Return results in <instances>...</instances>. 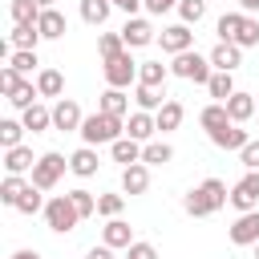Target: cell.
<instances>
[{"label":"cell","mask_w":259,"mask_h":259,"mask_svg":"<svg viewBox=\"0 0 259 259\" xmlns=\"http://www.w3.org/2000/svg\"><path fill=\"white\" fill-rule=\"evenodd\" d=\"M32 166H36V158H32L28 146H12V150L4 154V170H8V174H24V170H32Z\"/></svg>","instance_id":"18"},{"label":"cell","mask_w":259,"mask_h":259,"mask_svg":"<svg viewBox=\"0 0 259 259\" xmlns=\"http://www.w3.org/2000/svg\"><path fill=\"white\" fill-rule=\"evenodd\" d=\"M97 53L109 61V57H117V53H125V40H121V32H101V40H97Z\"/></svg>","instance_id":"37"},{"label":"cell","mask_w":259,"mask_h":259,"mask_svg":"<svg viewBox=\"0 0 259 259\" xmlns=\"http://www.w3.org/2000/svg\"><path fill=\"white\" fill-rule=\"evenodd\" d=\"M239 8H243V12L251 16V12H259V0H239Z\"/></svg>","instance_id":"51"},{"label":"cell","mask_w":259,"mask_h":259,"mask_svg":"<svg viewBox=\"0 0 259 259\" xmlns=\"http://www.w3.org/2000/svg\"><path fill=\"white\" fill-rule=\"evenodd\" d=\"M158 40H162V49H166V53H174V57H178V53H186V49H190L194 32H190L186 24H170V28H162V36H158Z\"/></svg>","instance_id":"12"},{"label":"cell","mask_w":259,"mask_h":259,"mask_svg":"<svg viewBox=\"0 0 259 259\" xmlns=\"http://www.w3.org/2000/svg\"><path fill=\"white\" fill-rule=\"evenodd\" d=\"M121 130H125V125H121V117H113V113H101V109H97V113H89V117L81 121V130H77V134L85 138V146H101V142H117V138H121Z\"/></svg>","instance_id":"2"},{"label":"cell","mask_w":259,"mask_h":259,"mask_svg":"<svg viewBox=\"0 0 259 259\" xmlns=\"http://www.w3.org/2000/svg\"><path fill=\"white\" fill-rule=\"evenodd\" d=\"M36 89H40V97H61L65 81H61V73H57V69H40V77H36Z\"/></svg>","instance_id":"29"},{"label":"cell","mask_w":259,"mask_h":259,"mask_svg":"<svg viewBox=\"0 0 259 259\" xmlns=\"http://www.w3.org/2000/svg\"><path fill=\"white\" fill-rule=\"evenodd\" d=\"M69 170H73L77 178H89V174H97V150H93V146H81V150L69 158Z\"/></svg>","instance_id":"19"},{"label":"cell","mask_w":259,"mask_h":259,"mask_svg":"<svg viewBox=\"0 0 259 259\" xmlns=\"http://www.w3.org/2000/svg\"><path fill=\"white\" fill-rule=\"evenodd\" d=\"M210 65L223 69V73H235V69L243 65V49H239L235 40H219V45L210 49Z\"/></svg>","instance_id":"9"},{"label":"cell","mask_w":259,"mask_h":259,"mask_svg":"<svg viewBox=\"0 0 259 259\" xmlns=\"http://www.w3.org/2000/svg\"><path fill=\"white\" fill-rule=\"evenodd\" d=\"M121 202H125L121 194H101V198H97V214H105V219H117V214H121Z\"/></svg>","instance_id":"44"},{"label":"cell","mask_w":259,"mask_h":259,"mask_svg":"<svg viewBox=\"0 0 259 259\" xmlns=\"http://www.w3.org/2000/svg\"><path fill=\"white\" fill-rule=\"evenodd\" d=\"M109 150H113V162H125V166L142 162V142L138 138H117V142H109Z\"/></svg>","instance_id":"17"},{"label":"cell","mask_w":259,"mask_h":259,"mask_svg":"<svg viewBox=\"0 0 259 259\" xmlns=\"http://www.w3.org/2000/svg\"><path fill=\"white\" fill-rule=\"evenodd\" d=\"M49 125H53V109H45V105H28V109H24V130L45 134Z\"/></svg>","instance_id":"24"},{"label":"cell","mask_w":259,"mask_h":259,"mask_svg":"<svg viewBox=\"0 0 259 259\" xmlns=\"http://www.w3.org/2000/svg\"><path fill=\"white\" fill-rule=\"evenodd\" d=\"M255 251H259V243H255Z\"/></svg>","instance_id":"55"},{"label":"cell","mask_w":259,"mask_h":259,"mask_svg":"<svg viewBox=\"0 0 259 259\" xmlns=\"http://www.w3.org/2000/svg\"><path fill=\"white\" fill-rule=\"evenodd\" d=\"M158 130V117H150L146 109H138L134 117H130V125H125V134L130 138H138V142H150V134Z\"/></svg>","instance_id":"21"},{"label":"cell","mask_w":259,"mask_h":259,"mask_svg":"<svg viewBox=\"0 0 259 259\" xmlns=\"http://www.w3.org/2000/svg\"><path fill=\"white\" fill-rule=\"evenodd\" d=\"M231 202V194H227V186L219 182V178H206L198 190H190L186 198H182V206H186V214H194V219H202V214H214L219 206H227Z\"/></svg>","instance_id":"1"},{"label":"cell","mask_w":259,"mask_h":259,"mask_svg":"<svg viewBox=\"0 0 259 259\" xmlns=\"http://www.w3.org/2000/svg\"><path fill=\"white\" fill-rule=\"evenodd\" d=\"M255 113H259V101H255Z\"/></svg>","instance_id":"54"},{"label":"cell","mask_w":259,"mask_h":259,"mask_svg":"<svg viewBox=\"0 0 259 259\" xmlns=\"http://www.w3.org/2000/svg\"><path fill=\"white\" fill-rule=\"evenodd\" d=\"M81 105L77 101H69V97H61L57 105H53V125L61 130V134H69V130H81Z\"/></svg>","instance_id":"10"},{"label":"cell","mask_w":259,"mask_h":259,"mask_svg":"<svg viewBox=\"0 0 259 259\" xmlns=\"http://www.w3.org/2000/svg\"><path fill=\"white\" fill-rule=\"evenodd\" d=\"M125 109H130V97L121 93V89H105L101 93V113H113V117H125Z\"/></svg>","instance_id":"23"},{"label":"cell","mask_w":259,"mask_h":259,"mask_svg":"<svg viewBox=\"0 0 259 259\" xmlns=\"http://www.w3.org/2000/svg\"><path fill=\"white\" fill-rule=\"evenodd\" d=\"M170 158H174V150H170L166 142H150V146L142 150V162H146V166H166Z\"/></svg>","instance_id":"31"},{"label":"cell","mask_w":259,"mask_h":259,"mask_svg":"<svg viewBox=\"0 0 259 259\" xmlns=\"http://www.w3.org/2000/svg\"><path fill=\"white\" fill-rule=\"evenodd\" d=\"M239 162H243L247 170H259V142H247V146L239 150Z\"/></svg>","instance_id":"45"},{"label":"cell","mask_w":259,"mask_h":259,"mask_svg":"<svg viewBox=\"0 0 259 259\" xmlns=\"http://www.w3.org/2000/svg\"><path fill=\"white\" fill-rule=\"evenodd\" d=\"M227 113H231V121H247V117H255V97L235 89V93L227 97Z\"/></svg>","instance_id":"16"},{"label":"cell","mask_w":259,"mask_h":259,"mask_svg":"<svg viewBox=\"0 0 259 259\" xmlns=\"http://www.w3.org/2000/svg\"><path fill=\"white\" fill-rule=\"evenodd\" d=\"M36 28H40V36H45V40H57V36H65V16H61L57 8H40Z\"/></svg>","instance_id":"15"},{"label":"cell","mask_w":259,"mask_h":259,"mask_svg":"<svg viewBox=\"0 0 259 259\" xmlns=\"http://www.w3.org/2000/svg\"><path fill=\"white\" fill-rule=\"evenodd\" d=\"M8 12H12L16 24H36V20H40V4H36V0H12Z\"/></svg>","instance_id":"26"},{"label":"cell","mask_w":259,"mask_h":259,"mask_svg":"<svg viewBox=\"0 0 259 259\" xmlns=\"http://www.w3.org/2000/svg\"><path fill=\"white\" fill-rule=\"evenodd\" d=\"M239 24H243V12H223V16H219V36H223V40H235Z\"/></svg>","instance_id":"42"},{"label":"cell","mask_w":259,"mask_h":259,"mask_svg":"<svg viewBox=\"0 0 259 259\" xmlns=\"http://www.w3.org/2000/svg\"><path fill=\"white\" fill-rule=\"evenodd\" d=\"M121 40H125L130 49H142V45H150V40H154V28H150V20H142V16H130V20H125V28H121Z\"/></svg>","instance_id":"11"},{"label":"cell","mask_w":259,"mask_h":259,"mask_svg":"<svg viewBox=\"0 0 259 259\" xmlns=\"http://www.w3.org/2000/svg\"><path fill=\"white\" fill-rule=\"evenodd\" d=\"M206 89H210V97L227 101V97L235 93V77H231V73H223V69H214V73H210V81H206Z\"/></svg>","instance_id":"28"},{"label":"cell","mask_w":259,"mask_h":259,"mask_svg":"<svg viewBox=\"0 0 259 259\" xmlns=\"http://www.w3.org/2000/svg\"><path fill=\"white\" fill-rule=\"evenodd\" d=\"M125 259H158V251L150 243H130V255Z\"/></svg>","instance_id":"47"},{"label":"cell","mask_w":259,"mask_h":259,"mask_svg":"<svg viewBox=\"0 0 259 259\" xmlns=\"http://www.w3.org/2000/svg\"><path fill=\"white\" fill-rule=\"evenodd\" d=\"M36 93H40V89H32V81H20V85L8 93V101H12L16 109H28V105H36V101H32Z\"/></svg>","instance_id":"39"},{"label":"cell","mask_w":259,"mask_h":259,"mask_svg":"<svg viewBox=\"0 0 259 259\" xmlns=\"http://www.w3.org/2000/svg\"><path fill=\"white\" fill-rule=\"evenodd\" d=\"M178 121H182V105L178 101H166L162 109H158V130L166 134V130H178Z\"/></svg>","instance_id":"35"},{"label":"cell","mask_w":259,"mask_h":259,"mask_svg":"<svg viewBox=\"0 0 259 259\" xmlns=\"http://www.w3.org/2000/svg\"><path fill=\"white\" fill-rule=\"evenodd\" d=\"M134 101H138V109H146V113H150V109H162V105H166V101H162V93H158L154 85H138Z\"/></svg>","instance_id":"34"},{"label":"cell","mask_w":259,"mask_h":259,"mask_svg":"<svg viewBox=\"0 0 259 259\" xmlns=\"http://www.w3.org/2000/svg\"><path fill=\"white\" fill-rule=\"evenodd\" d=\"M8 65H12L20 77H24V73H32V69H36V49H16V53L8 57Z\"/></svg>","instance_id":"38"},{"label":"cell","mask_w":259,"mask_h":259,"mask_svg":"<svg viewBox=\"0 0 259 259\" xmlns=\"http://www.w3.org/2000/svg\"><path fill=\"white\" fill-rule=\"evenodd\" d=\"M109 8H113V0H81V20L85 24H105Z\"/></svg>","instance_id":"22"},{"label":"cell","mask_w":259,"mask_h":259,"mask_svg":"<svg viewBox=\"0 0 259 259\" xmlns=\"http://www.w3.org/2000/svg\"><path fill=\"white\" fill-rule=\"evenodd\" d=\"M170 73L174 77H182V81H198V85H206L210 81V57H198V53H178L174 61H170Z\"/></svg>","instance_id":"4"},{"label":"cell","mask_w":259,"mask_h":259,"mask_svg":"<svg viewBox=\"0 0 259 259\" xmlns=\"http://www.w3.org/2000/svg\"><path fill=\"white\" fill-rule=\"evenodd\" d=\"M231 243H235V247H251V243H259V206H255V210H243V214L235 219V227H231Z\"/></svg>","instance_id":"8"},{"label":"cell","mask_w":259,"mask_h":259,"mask_svg":"<svg viewBox=\"0 0 259 259\" xmlns=\"http://www.w3.org/2000/svg\"><path fill=\"white\" fill-rule=\"evenodd\" d=\"M166 73H170V69H166L162 61H146V65L138 69V81H142V85H154V89H158V85L166 81Z\"/></svg>","instance_id":"30"},{"label":"cell","mask_w":259,"mask_h":259,"mask_svg":"<svg viewBox=\"0 0 259 259\" xmlns=\"http://www.w3.org/2000/svg\"><path fill=\"white\" fill-rule=\"evenodd\" d=\"M24 190H28V182H20V174H8V178H4V186H0V202H8V206H16Z\"/></svg>","instance_id":"32"},{"label":"cell","mask_w":259,"mask_h":259,"mask_svg":"<svg viewBox=\"0 0 259 259\" xmlns=\"http://www.w3.org/2000/svg\"><path fill=\"white\" fill-rule=\"evenodd\" d=\"M210 142H214L219 150H243V146H247V134L239 130V121H227L223 130H210Z\"/></svg>","instance_id":"13"},{"label":"cell","mask_w":259,"mask_h":259,"mask_svg":"<svg viewBox=\"0 0 259 259\" xmlns=\"http://www.w3.org/2000/svg\"><path fill=\"white\" fill-rule=\"evenodd\" d=\"M20 81H24V77H20V73H16L12 65H4V69H0V89H4V93H12V89H16Z\"/></svg>","instance_id":"46"},{"label":"cell","mask_w":259,"mask_h":259,"mask_svg":"<svg viewBox=\"0 0 259 259\" xmlns=\"http://www.w3.org/2000/svg\"><path fill=\"white\" fill-rule=\"evenodd\" d=\"M85 259H113V247H105V243H101V247H93Z\"/></svg>","instance_id":"49"},{"label":"cell","mask_w":259,"mask_h":259,"mask_svg":"<svg viewBox=\"0 0 259 259\" xmlns=\"http://www.w3.org/2000/svg\"><path fill=\"white\" fill-rule=\"evenodd\" d=\"M113 8H121V12H130V16H134V12L142 8V0H113Z\"/></svg>","instance_id":"50"},{"label":"cell","mask_w":259,"mask_h":259,"mask_svg":"<svg viewBox=\"0 0 259 259\" xmlns=\"http://www.w3.org/2000/svg\"><path fill=\"white\" fill-rule=\"evenodd\" d=\"M36 40H40V28H36V24H16L12 36H8L12 49H36Z\"/></svg>","instance_id":"27"},{"label":"cell","mask_w":259,"mask_h":259,"mask_svg":"<svg viewBox=\"0 0 259 259\" xmlns=\"http://www.w3.org/2000/svg\"><path fill=\"white\" fill-rule=\"evenodd\" d=\"M134 77H138V65H134V57H130V53H117V57H109V61H105V81H109L113 89H125Z\"/></svg>","instance_id":"7"},{"label":"cell","mask_w":259,"mask_h":259,"mask_svg":"<svg viewBox=\"0 0 259 259\" xmlns=\"http://www.w3.org/2000/svg\"><path fill=\"white\" fill-rule=\"evenodd\" d=\"M178 16L182 24H198L206 16V0H178Z\"/></svg>","instance_id":"36"},{"label":"cell","mask_w":259,"mask_h":259,"mask_svg":"<svg viewBox=\"0 0 259 259\" xmlns=\"http://www.w3.org/2000/svg\"><path fill=\"white\" fill-rule=\"evenodd\" d=\"M20 134H24V121H0V146L4 150L20 146Z\"/></svg>","instance_id":"41"},{"label":"cell","mask_w":259,"mask_h":259,"mask_svg":"<svg viewBox=\"0 0 259 259\" xmlns=\"http://www.w3.org/2000/svg\"><path fill=\"white\" fill-rule=\"evenodd\" d=\"M36 4H40V8H53V0H36Z\"/></svg>","instance_id":"53"},{"label":"cell","mask_w":259,"mask_h":259,"mask_svg":"<svg viewBox=\"0 0 259 259\" xmlns=\"http://www.w3.org/2000/svg\"><path fill=\"white\" fill-rule=\"evenodd\" d=\"M69 198H73V206H77V214H81V219H89V214L97 210V198H93L89 190H69Z\"/></svg>","instance_id":"43"},{"label":"cell","mask_w":259,"mask_h":259,"mask_svg":"<svg viewBox=\"0 0 259 259\" xmlns=\"http://www.w3.org/2000/svg\"><path fill=\"white\" fill-rule=\"evenodd\" d=\"M142 4H146V12H154V16H162V12L178 8V0H142Z\"/></svg>","instance_id":"48"},{"label":"cell","mask_w":259,"mask_h":259,"mask_svg":"<svg viewBox=\"0 0 259 259\" xmlns=\"http://www.w3.org/2000/svg\"><path fill=\"white\" fill-rule=\"evenodd\" d=\"M101 239H105V247H130V243H134V231H130V223L109 219L105 231H101Z\"/></svg>","instance_id":"20"},{"label":"cell","mask_w":259,"mask_h":259,"mask_svg":"<svg viewBox=\"0 0 259 259\" xmlns=\"http://www.w3.org/2000/svg\"><path fill=\"white\" fill-rule=\"evenodd\" d=\"M235 45H239V49L259 45V20H251L247 12H243V24H239V32H235Z\"/></svg>","instance_id":"33"},{"label":"cell","mask_w":259,"mask_h":259,"mask_svg":"<svg viewBox=\"0 0 259 259\" xmlns=\"http://www.w3.org/2000/svg\"><path fill=\"white\" fill-rule=\"evenodd\" d=\"M69 170V162L57 154V150H49V154H40L36 158V166H32V186H40V190H53L57 182H61V174Z\"/></svg>","instance_id":"5"},{"label":"cell","mask_w":259,"mask_h":259,"mask_svg":"<svg viewBox=\"0 0 259 259\" xmlns=\"http://www.w3.org/2000/svg\"><path fill=\"white\" fill-rule=\"evenodd\" d=\"M40 206H45V198H40V186H32V182H28V190L20 194V202H16V210H20V214H36Z\"/></svg>","instance_id":"40"},{"label":"cell","mask_w":259,"mask_h":259,"mask_svg":"<svg viewBox=\"0 0 259 259\" xmlns=\"http://www.w3.org/2000/svg\"><path fill=\"white\" fill-rule=\"evenodd\" d=\"M146 186H150V170H146V162H134V166L121 170V190H125V194H142Z\"/></svg>","instance_id":"14"},{"label":"cell","mask_w":259,"mask_h":259,"mask_svg":"<svg viewBox=\"0 0 259 259\" xmlns=\"http://www.w3.org/2000/svg\"><path fill=\"white\" fill-rule=\"evenodd\" d=\"M45 223H49L57 235H69V231L81 223V214H77V206H73L69 194H57V198L45 202Z\"/></svg>","instance_id":"3"},{"label":"cell","mask_w":259,"mask_h":259,"mask_svg":"<svg viewBox=\"0 0 259 259\" xmlns=\"http://www.w3.org/2000/svg\"><path fill=\"white\" fill-rule=\"evenodd\" d=\"M198 121H202V130H206V134H210V130H223V125L231 121V113H227V101H214V105H206Z\"/></svg>","instance_id":"25"},{"label":"cell","mask_w":259,"mask_h":259,"mask_svg":"<svg viewBox=\"0 0 259 259\" xmlns=\"http://www.w3.org/2000/svg\"><path fill=\"white\" fill-rule=\"evenodd\" d=\"M231 206H235V210H255V206H259V170H247V174L235 182Z\"/></svg>","instance_id":"6"},{"label":"cell","mask_w":259,"mask_h":259,"mask_svg":"<svg viewBox=\"0 0 259 259\" xmlns=\"http://www.w3.org/2000/svg\"><path fill=\"white\" fill-rule=\"evenodd\" d=\"M12 259H40V255H36V251H28V247H24V251H16V255H12Z\"/></svg>","instance_id":"52"}]
</instances>
